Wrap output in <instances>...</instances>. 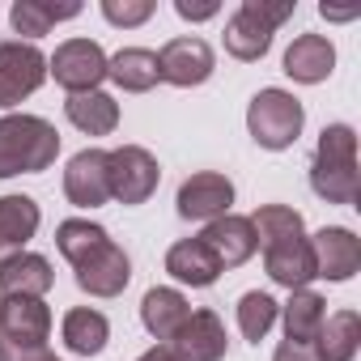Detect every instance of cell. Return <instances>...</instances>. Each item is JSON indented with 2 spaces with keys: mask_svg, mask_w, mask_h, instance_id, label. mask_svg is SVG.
I'll list each match as a JSON object with an SVG mask.
<instances>
[{
  "mask_svg": "<svg viewBox=\"0 0 361 361\" xmlns=\"http://www.w3.org/2000/svg\"><path fill=\"white\" fill-rule=\"evenodd\" d=\"M310 188L327 204H357L361 196V174H357V132L348 123H327L314 161H310Z\"/></svg>",
  "mask_w": 361,
  "mask_h": 361,
  "instance_id": "cell-1",
  "label": "cell"
},
{
  "mask_svg": "<svg viewBox=\"0 0 361 361\" xmlns=\"http://www.w3.org/2000/svg\"><path fill=\"white\" fill-rule=\"evenodd\" d=\"M178 217L183 221H217V217H226L230 213V204H234V183L226 174H217V170H200V174H192L183 188H178Z\"/></svg>",
  "mask_w": 361,
  "mask_h": 361,
  "instance_id": "cell-9",
  "label": "cell"
},
{
  "mask_svg": "<svg viewBox=\"0 0 361 361\" xmlns=\"http://www.w3.org/2000/svg\"><path fill=\"white\" fill-rule=\"evenodd\" d=\"M293 0H243L238 13L226 22V51L243 64L264 60L272 47L276 26H285L293 18Z\"/></svg>",
  "mask_w": 361,
  "mask_h": 361,
  "instance_id": "cell-3",
  "label": "cell"
},
{
  "mask_svg": "<svg viewBox=\"0 0 361 361\" xmlns=\"http://www.w3.org/2000/svg\"><path fill=\"white\" fill-rule=\"evenodd\" d=\"M64 196L77 209H102L111 200V174H106V149H81L64 170Z\"/></svg>",
  "mask_w": 361,
  "mask_h": 361,
  "instance_id": "cell-12",
  "label": "cell"
},
{
  "mask_svg": "<svg viewBox=\"0 0 361 361\" xmlns=\"http://www.w3.org/2000/svg\"><path fill=\"white\" fill-rule=\"evenodd\" d=\"M306 243H310V255H314V276H323V281L340 285V281H353V272L361 268V243L344 226H323Z\"/></svg>",
  "mask_w": 361,
  "mask_h": 361,
  "instance_id": "cell-10",
  "label": "cell"
},
{
  "mask_svg": "<svg viewBox=\"0 0 361 361\" xmlns=\"http://www.w3.org/2000/svg\"><path fill=\"white\" fill-rule=\"evenodd\" d=\"M188 314H192V306H188V298L178 293V289H170V285H153L145 298H140V323H145V331L153 336V340H174L178 336V327L188 323Z\"/></svg>",
  "mask_w": 361,
  "mask_h": 361,
  "instance_id": "cell-16",
  "label": "cell"
},
{
  "mask_svg": "<svg viewBox=\"0 0 361 361\" xmlns=\"http://www.w3.org/2000/svg\"><path fill=\"white\" fill-rule=\"evenodd\" d=\"M60 336H64V348L77 353V357H98L111 340V323L102 310H90V306H77L64 314L60 323Z\"/></svg>",
  "mask_w": 361,
  "mask_h": 361,
  "instance_id": "cell-24",
  "label": "cell"
},
{
  "mask_svg": "<svg viewBox=\"0 0 361 361\" xmlns=\"http://www.w3.org/2000/svg\"><path fill=\"white\" fill-rule=\"evenodd\" d=\"M0 361H51L47 344H13V340H0Z\"/></svg>",
  "mask_w": 361,
  "mask_h": 361,
  "instance_id": "cell-32",
  "label": "cell"
},
{
  "mask_svg": "<svg viewBox=\"0 0 361 361\" xmlns=\"http://www.w3.org/2000/svg\"><path fill=\"white\" fill-rule=\"evenodd\" d=\"M51 285H56V272L35 251H22L0 264V293L5 298H43Z\"/></svg>",
  "mask_w": 361,
  "mask_h": 361,
  "instance_id": "cell-19",
  "label": "cell"
},
{
  "mask_svg": "<svg viewBox=\"0 0 361 361\" xmlns=\"http://www.w3.org/2000/svg\"><path fill=\"white\" fill-rule=\"evenodd\" d=\"M51 361H56V357H51Z\"/></svg>",
  "mask_w": 361,
  "mask_h": 361,
  "instance_id": "cell-38",
  "label": "cell"
},
{
  "mask_svg": "<svg viewBox=\"0 0 361 361\" xmlns=\"http://www.w3.org/2000/svg\"><path fill=\"white\" fill-rule=\"evenodd\" d=\"M276 314H281V302H276L272 293L251 289V293H243V298H238V327H243V336H247L251 344H259V340L272 331Z\"/></svg>",
  "mask_w": 361,
  "mask_h": 361,
  "instance_id": "cell-30",
  "label": "cell"
},
{
  "mask_svg": "<svg viewBox=\"0 0 361 361\" xmlns=\"http://www.w3.org/2000/svg\"><path fill=\"white\" fill-rule=\"evenodd\" d=\"M170 348L183 361H221L230 348L226 323L217 319V310H192L188 323L178 327V336L170 340Z\"/></svg>",
  "mask_w": 361,
  "mask_h": 361,
  "instance_id": "cell-14",
  "label": "cell"
},
{
  "mask_svg": "<svg viewBox=\"0 0 361 361\" xmlns=\"http://www.w3.org/2000/svg\"><path fill=\"white\" fill-rule=\"evenodd\" d=\"M73 272H77V285H81L90 298H119V293L128 289V281H132V259H128L123 247H115V243L106 238V243H102L85 264H77Z\"/></svg>",
  "mask_w": 361,
  "mask_h": 361,
  "instance_id": "cell-11",
  "label": "cell"
},
{
  "mask_svg": "<svg viewBox=\"0 0 361 361\" xmlns=\"http://www.w3.org/2000/svg\"><path fill=\"white\" fill-rule=\"evenodd\" d=\"M331 68H336V47L327 35H298L285 51V73L298 85H319L331 77Z\"/></svg>",
  "mask_w": 361,
  "mask_h": 361,
  "instance_id": "cell-17",
  "label": "cell"
},
{
  "mask_svg": "<svg viewBox=\"0 0 361 361\" xmlns=\"http://www.w3.org/2000/svg\"><path fill=\"white\" fill-rule=\"evenodd\" d=\"M217 68V56L204 39H170L161 51H157V77L166 85H178V90H192V85H204Z\"/></svg>",
  "mask_w": 361,
  "mask_h": 361,
  "instance_id": "cell-8",
  "label": "cell"
},
{
  "mask_svg": "<svg viewBox=\"0 0 361 361\" xmlns=\"http://www.w3.org/2000/svg\"><path fill=\"white\" fill-rule=\"evenodd\" d=\"M166 272H170L178 285L209 289V285H217L221 264L209 255V247H204L200 238H183V243H174V247L166 251Z\"/></svg>",
  "mask_w": 361,
  "mask_h": 361,
  "instance_id": "cell-21",
  "label": "cell"
},
{
  "mask_svg": "<svg viewBox=\"0 0 361 361\" xmlns=\"http://www.w3.org/2000/svg\"><path fill=\"white\" fill-rule=\"evenodd\" d=\"M361 348V314L357 310H336L323 319L319 336H314V353L319 361H353Z\"/></svg>",
  "mask_w": 361,
  "mask_h": 361,
  "instance_id": "cell-25",
  "label": "cell"
},
{
  "mask_svg": "<svg viewBox=\"0 0 361 361\" xmlns=\"http://www.w3.org/2000/svg\"><path fill=\"white\" fill-rule=\"evenodd\" d=\"M251 230L259 238V251L264 247H276V243H293V238H306V221L298 209L289 204H259L255 217H251Z\"/></svg>",
  "mask_w": 361,
  "mask_h": 361,
  "instance_id": "cell-28",
  "label": "cell"
},
{
  "mask_svg": "<svg viewBox=\"0 0 361 361\" xmlns=\"http://www.w3.org/2000/svg\"><path fill=\"white\" fill-rule=\"evenodd\" d=\"M272 361H319V353H314V344L281 340V344H276V353H272Z\"/></svg>",
  "mask_w": 361,
  "mask_h": 361,
  "instance_id": "cell-34",
  "label": "cell"
},
{
  "mask_svg": "<svg viewBox=\"0 0 361 361\" xmlns=\"http://www.w3.org/2000/svg\"><path fill=\"white\" fill-rule=\"evenodd\" d=\"M319 13H323V18H331V22H348V18H357V9H331L327 0L319 5Z\"/></svg>",
  "mask_w": 361,
  "mask_h": 361,
  "instance_id": "cell-36",
  "label": "cell"
},
{
  "mask_svg": "<svg viewBox=\"0 0 361 361\" xmlns=\"http://www.w3.org/2000/svg\"><path fill=\"white\" fill-rule=\"evenodd\" d=\"M200 243H204L209 255L221 264V272H226V268H243V264L259 251V238H255V230H251V217H238V213H226V217L209 221L204 234H200Z\"/></svg>",
  "mask_w": 361,
  "mask_h": 361,
  "instance_id": "cell-13",
  "label": "cell"
},
{
  "mask_svg": "<svg viewBox=\"0 0 361 361\" xmlns=\"http://www.w3.org/2000/svg\"><path fill=\"white\" fill-rule=\"evenodd\" d=\"M47 73L56 77L60 90L68 94H90L106 81V51L94 39H68L56 47V56L47 60Z\"/></svg>",
  "mask_w": 361,
  "mask_h": 361,
  "instance_id": "cell-6",
  "label": "cell"
},
{
  "mask_svg": "<svg viewBox=\"0 0 361 361\" xmlns=\"http://www.w3.org/2000/svg\"><path fill=\"white\" fill-rule=\"evenodd\" d=\"M64 115L73 128H81L85 136H111L119 128V102L102 90H90V94H68L64 102Z\"/></svg>",
  "mask_w": 361,
  "mask_h": 361,
  "instance_id": "cell-22",
  "label": "cell"
},
{
  "mask_svg": "<svg viewBox=\"0 0 361 361\" xmlns=\"http://www.w3.org/2000/svg\"><path fill=\"white\" fill-rule=\"evenodd\" d=\"M102 18L111 26H145L153 18V0H102Z\"/></svg>",
  "mask_w": 361,
  "mask_h": 361,
  "instance_id": "cell-31",
  "label": "cell"
},
{
  "mask_svg": "<svg viewBox=\"0 0 361 361\" xmlns=\"http://www.w3.org/2000/svg\"><path fill=\"white\" fill-rule=\"evenodd\" d=\"M302 123H306L302 102H298L289 90H276V85L259 90V94L251 98V106H247V132L255 136L259 149H272V153L298 145Z\"/></svg>",
  "mask_w": 361,
  "mask_h": 361,
  "instance_id": "cell-4",
  "label": "cell"
},
{
  "mask_svg": "<svg viewBox=\"0 0 361 361\" xmlns=\"http://www.w3.org/2000/svg\"><path fill=\"white\" fill-rule=\"evenodd\" d=\"M264 268L276 285H285L289 293L293 289H310L314 281V255H310V243L306 238H293V243H276V247H264Z\"/></svg>",
  "mask_w": 361,
  "mask_h": 361,
  "instance_id": "cell-20",
  "label": "cell"
},
{
  "mask_svg": "<svg viewBox=\"0 0 361 361\" xmlns=\"http://www.w3.org/2000/svg\"><path fill=\"white\" fill-rule=\"evenodd\" d=\"M136 361H183V357H178L170 344H157V348H149V353H140Z\"/></svg>",
  "mask_w": 361,
  "mask_h": 361,
  "instance_id": "cell-35",
  "label": "cell"
},
{
  "mask_svg": "<svg viewBox=\"0 0 361 361\" xmlns=\"http://www.w3.org/2000/svg\"><path fill=\"white\" fill-rule=\"evenodd\" d=\"M106 77L123 90V94H149L161 77H157V51L149 47H123L106 60Z\"/></svg>",
  "mask_w": 361,
  "mask_h": 361,
  "instance_id": "cell-23",
  "label": "cell"
},
{
  "mask_svg": "<svg viewBox=\"0 0 361 361\" xmlns=\"http://www.w3.org/2000/svg\"><path fill=\"white\" fill-rule=\"evenodd\" d=\"M174 13L183 22H209V18L221 13V5L217 0H174Z\"/></svg>",
  "mask_w": 361,
  "mask_h": 361,
  "instance_id": "cell-33",
  "label": "cell"
},
{
  "mask_svg": "<svg viewBox=\"0 0 361 361\" xmlns=\"http://www.w3.org/2000/svg\"><path fill=\"white\" fill-rule=\"evenodd\" d=\"M111 234L102 230V226H94V221H85V217H68V221H60L56 226V247H60V255L77 268V264H85L102 243H106Z\"/></svg>",
  "mask_w": 361,
  "mask_h": 361,
  "instance_id": "cell-29",
  "label": "cell"
},
{
  "mask_svg": "<svg viewBox=\"0 0 361 361\" xmlns=\"http://www.w3.org/2000/svg\"><path fill=\"white\" fill-rule=\"evenodd\" d=\"M60 153V132L43 115H5L0 119V178L43 174Z\"/></svg>",
  "mask_w": 361,
  "mask_h": 361,
  "instance_id": "cell-2",
  "label": "cell"
},
{
  "mask_svg": "<svg viewBox=\"0 0 361 361\" xmlns=\"http://www.w3.org/2000/svg\"><path fill=\"white\" fill-rule=\"evenodd\" d=\"M0 314H5V298H0Z\"/></svg>",
  "mask_w": 361,
  "mask_h": 361,
  "instance_id": "cell-37",
  "label": "cell"
},
{
  "mask_svg": "<svg viewBox=\"0 0 361 361\" xmlns=\"http://www.w3.org/2000/svg\"><path fill=\"white\" fill-rule=\"evenodd\" d=\"M39 204L30 196H0V264L26 251V243L39 234Z\"/></svg>",
  "mask_w": 361,
  "mask_h": 361,
  "instance_id": "cell-18",
  "label": "cell"
},
{
  "mask_svg": "<svg viewBox=\"0 0 361 361\" xmlns=\"http://www.w3.org/2000/svg\"><path fill=\"white\" fill-rule=\"evenodd\" d=\"M47 81V56L35 43L9 39L0 43V106H18Z\"/></svg>",
  "mask_w": 361,
  "mask_h": 361,
  "instance_id": "cell-7",
  "label": "cell"
},
{
  "mask_svg": "<svg viewBox=\"0 0 361 361\" xmlns=\"http://www.w3.org/2000/svg\"><path fill=\"white\" fill-rule=\"evenodd\" d=\"M106 174H111V200L136 209L145 204L153 192H157V157L145 149V145H119L106 153Z\"/></svg>",
  "mask_w": 361,
  "mask_h": 361,
  "instance_id": "cell-5",
  "label": "cell"
},
{
  "mask_svg": "<svg viewBox=\"0 0 361 361\" xmlns=\"http://www.w3.org/2000/svg\"><path fill=\"white\" fill-rule=\"evenodd\" d=\"M281 319H285V340L314 344V336H319V327L327 319V302L314 289H293V298L281 306Z\"/></svg>",
  "mask_w": 361,
  "mask_h": 361,
  "instance_id": "cell-27",
  "label": "cell"
},
{
  "mask_svg": "<svg viewBox=\"0 0 361 361\" xmlns=\"http://www.w3.org/2000/svg\"><path fill=\"white\" fill-rule=\"evenodd\" d=\"M77 13H81L77 0H64V5H51V0H18V5L9 9V22H13L18 35L43 39V35H51L60 22H73Z\"/></svg>",
  "mask_w": 361,
  "mask_h": 361,
  "instance_id": "cell-26",
  "label": "cell"
},
{
  "mask_svg": "<svg viewBox=\"0 0 361 361\" xmlns=\"http://www.w3.org/2000/svg\"><path fill=\"white\" fill-rule=\"evenodd\" d=\"M51 336V310L43 298H5L0 314V340L13 344H47Z\"/></svg>",
  "mask_w": 361,
  "mask_h": 361,
  "instance_id": "cell-15",
  "label": "cell"
}]
</instances>
